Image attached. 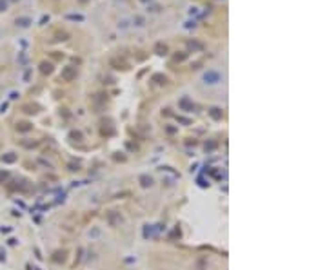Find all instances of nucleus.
I'll return each mask as SVG.
<instances>
[{"label":"nucleus","instance_id":"nucleus-1","mask_svg":"<svg viewBox=\"0 0 327 270\" xmlns=\"http://www.w3.org/2000/svg\"><path fill=\"white\" fill-rule=\"evenodd\" d=\"M16 24L22 26V27H27V26L31 24V20H29V18H20V20H16Z\"/></svg>","mask_w":327,"mask_h":270},{"label":"nucleus","instance_id":"nucleus-2","mask_svg":"<svg viewBox=\"0 0 327 270\" xmlns=\"http://www.w3.org/2000/svg\"><path fill=\"white\" fill-rule=\"evenodd\" d=\"M205 80H218V75L216 73H207L205 75Z\"/></svg>","mask_w":327,"mask_h":270},{"label":"nucleus","instance_id":"nucleus-3","mask_svg":"<svg viewBox=\"0 0 327 270\" xmlns=\"http://www.w3.org/2000/svg\"><path fill=\"white\" fill-rule=\"evenodd\" d=\"M67 18H71V20H84V16H82V15H69Z\"/></svg>","mask_w":327,"mask_h":270},{"label":"nucleus","instance_id":"nucleus-4","mask_svg":"<svg viewBox=\"0 0 327 270\" xmlns=\"http://www.w3.org/2000/svg\"><path fill=\"white\" fill-rule=\"evenodd\" d=\"M135 22H136V26H144V18H142V16H136Z\"/></svg>","mask_w":327,"mask_h":270},{"label":"nucleus","instance_id":"nucleus-5","mask_svg":"<svg viewBox=\"0 0 327 270\" xmlns=\"http://www.w3.org/2000/svg\"><path fill=\"white\" fill-rule=\"evenodd\" d=\"M4 9H6V2H4V0H0V11H4Z\"/></svg>","mask_w":327,"mask_h":270},{"label":"nucleus","instance_id":"nucleus-6","mask_svg":"<svg viewBox=\"0 0 327 270\" xmlns=\"http://www.w3.org/2000/svg\"><path fill=\"white\" fill-rule=\"evenodd\" d=\"M142 2H151V0H142Z\"/></svg>","mask_w":327,"mask_h":270}]
</instances>
